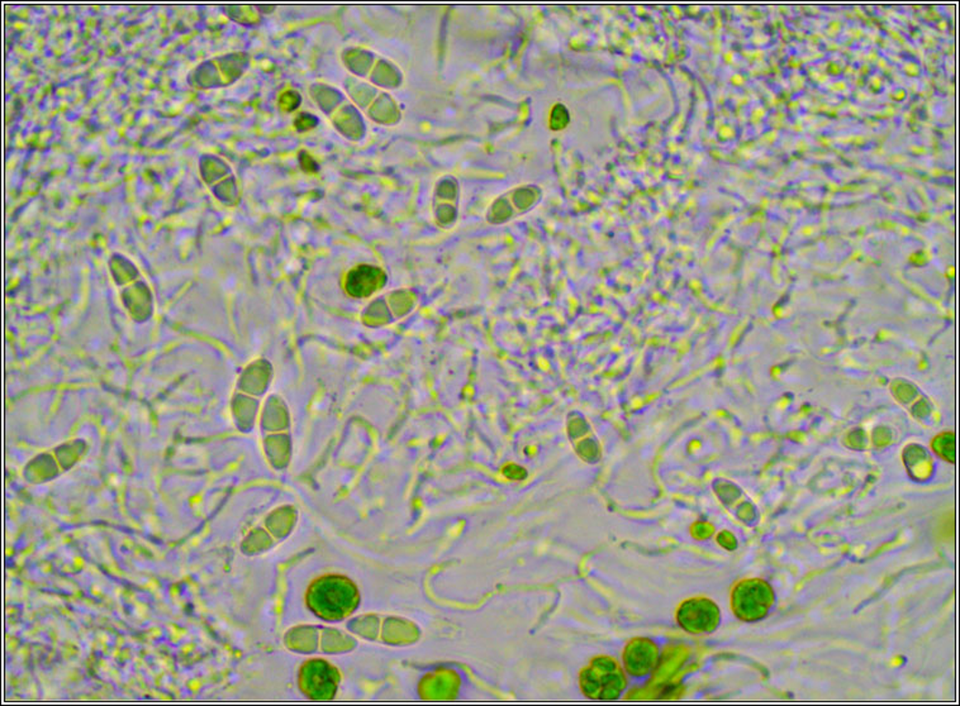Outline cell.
<instances>
[{
	"label": "cell",
	"instance_id": "3",
	"mask_svg": "<svg viewBox=\"0 0 960 706\" xmlns=\"http://www.w3.org/2000/svg\"><path fill=\"white\" fill-rule=\"evenodd\" d=\"M774 603L772 587L759 578L741 581L734 588L731 607L735 616L746 622L762 619Z\"/></svg>",
	"mask_w": 960,
	"mask_h": 706
},
{
	"label": "cell",
	"instance_id": "5",
	"mask_svg": "<svg viewBox=\"0 0 960 706\" xmlns=\"http://www.w3.org/2000/svg\"><path fill=\"white\" fill-rule=\"evenodd\" d=\"M677 622L689 633L712 632L720 623V609L706 597H694L679 607Z\"/></svg>",
	"mask_w": 960,
	"mask_h": 706
},
{
	"label": "cell",
	"instance_id": "12",
	"mask_svg": "<svg viewBox=\"0 0 960 706\" xmlns=\"http://www.w3.org/2000/svg\"><path fill=\"white\" fill-rule=\"evenodd\" d=\"M712 533H714V527L711 524H707V523H695L694 527H692V535L697 539L710 537Z\"/></svg>",
	"mask_w": 960,
	"mask_h": 706
},
{
	"label": "cell",
	"instance_id": "13",
	"mask_svg": "<svg viewBox=\"0 0 960 706\" xmlns=\"http://www.w3.org/2000/svg\"><path fill=\"white\" fill-rule=\"evenodd\" d=\"M316 123L317 122L315 118L311 116H306V114H303V116L297 118L296 127L303 132V130H307L312 129V127H315Z\"/></svg>",
	"mask_w": 960,
	"mask_h": 706
},
{
	"label": "cell",
	"instance_id": "10",
	"mask_svg": "<svg viewBox=\"0 0 960 706\" xmlns=\"http://www.w3.org/2000/svg\"><path fill=\"white\" fill-rule=\"evenodd\" d=\"M568 122H569V114H568V110L565 109L564 106H560V104H558V106L554 107L553 112H551V129H553L554 130H563L564 127L567 126Z\"/></svg>",
	"mask_w": 960,
	"mask_h": 706
},
{
	"label": "cell",
	"instance_id": "4",
	"mask_svg": "<svg viewBox=\"0 0 960 706\" xmlns=\"http://www.w3.org/2000/svg\"><path fill=\"white\" fill-rule=\"evenodd\" d=\"M243 62L241 55H230L202 62L189 74L188 83L199 90L224 87L240 77Z\"/></svg>",
	"mask_w": 960,
	"mask_h": 706
},
{
	"label": "cell",
	"instance_id": "14",
	"mask_svg": "<svg viewBox=\"0 0 960 706\" xmlns=\"http://www.w3.org/2000/svg\"><path fill=\"white\" fill-rule=\"evenodd\" d=\"M717 542L727 549H734L736 547V539H735L734 535L729 532L721 533V535H718Z\"/></svg>",
	"mask_w": 960,
	"mask_h": 706
},
{
	"label": "cell",
	"instance_id": "6",
	"mask_svg": "<svg viewBox=\"0 0 960 706\" xmlns=\"http://www.w3.org/2000/svg\"><path fill=\"white\" fill-rule=\"evenodd\" d=\"M339 675L329 663L311 661L307 663L302 671L303 690L309 698L331 699L338 688Z\"/></svg>",
	"mask_w": 960,
	"mask_h": 706
},
{
	"label": "cell",
	"instance_id": "8",
	"mask_svg": "<svg viewBox=\"0 0 960 706\" xmlns=\"http://www.w3.org/2000/svg\"><path fill=\"white\" fill-rule=\"evenodd\" d=\"M385 283V274L378 267L359 266L349 273L345 287L352 296L364 297L371 296L381 289Z\"/></svg>",
	"mask_w": 960,
	"mask_h": 706
},
{
	"label": "cell",
	"instance_id": "11",
	"mask_svg": "<svg viewBox=\"0 0 960 706\" xmlns=\"http://www.w3.org/2000/svg\"><path fill=\"white\" fill-rule=\"evenodd\" d=\"M299 99L300 98L298 94L294 93V91H286V93L282 94V97H280L279 106L284 112H292V110L299 106Z\"/></svg>",
	"mask_w": 960,
	"mask_h": 706
},
{
	"label": "cell",
	"instance_id": "7",
	"mask_svg": "<svg viewBox=\"0 0 960 706\" xmlns=\"http://www.w3.org/2000/svg\"><path fill=\"white\" fill-rule=\"evenodd\" d=\"M659 649L648 639H632L623 652V665L629 675L635 678L648 675L658 665Z\"/></svg>",
	"mask_w": 960,
	"mask_h": 706
},
{
	"label": "cell",
	"instance_id": "9",
	"mask_svg": "<svg viewBox=\"0 0 960 706\" xmlns=\"http://www.w3.org/2000/svg\"><path fill=\"white\" fill-rule=\"evenodd\" d=\"M226 165L214 156H203L199 162V172L205 184H212L226 172Z\"/></svg>",
	"mask_w": 960,
	"mask_h": 706
},
{
	"label": "cell",
	"instance_id": "2",
	"mask_svg": "<svg viewBox=\"0 0 960 706\" xmlns=\"http://www.w3.org/2000/svg\"><path fill=\"white\" fill-rule=\"evenodd\" d=\"M583 694L599 701H613L622 694L626 679L622 669L610 657H596L580 673Z\"/></svg>",
	"mask_w": 960,
	"mask_h": 706
},
{
	"label": "cell",
	"instance_id": "1",
	"mask_svg": "<svg viewBox=\"0 0 960 706\" xmlns=\"http://www.w3.org/2000/svg\"><path fill=\"white\" fill-rule=\"evenodd\" d=\"M359 601L358 590L351 581L341 576H328L313 584L308 604L317 616L339 619L350 614Z\"/></svg>",
	"mask_w": 960,
	"mask_h": 706
}]
</instances>
